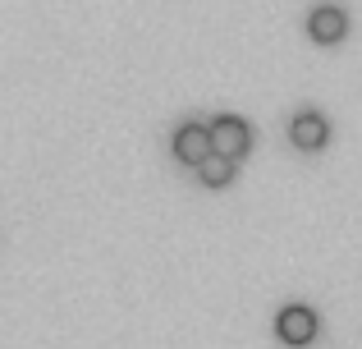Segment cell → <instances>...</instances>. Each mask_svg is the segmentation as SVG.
<instances>
[{"label":"cell","instance_id":"6","mask_svg":"<svg viewBox=\"0 0 362 349\" xmlns=\"http://www.w3.org/2000/svg\"><path fill=\"white\" fill-rule=\"evenodd\" d=\"M197 171H202V184H211V188H225L234 179V161H225V156H206L202 166H197Z\"/></svg>","mask_w":362,"mask_h":349},{"label":"cell","instance_id":"2","mask_svg":"<svg viewBox=\"0 0 362 349\" xmlns=\"http://www.w3.org/2000/svg\"><path fill=\"white\" fill-rule=\"evenodd\" d=\"M317 331H321V322H317V313L312 308H303V304H289V308H280V317H275V336H280L284 345H312L317 341Z\"/></svg>","mask_w":362,"mask_h":349},{"label":"cell","instance_id":"1","mask_svg":"<svg viewBox=\"0 0 362 349\" xmlns=\"http://www.w3.org/2000/svg\"><path fill=\"white\" fill-rule=\"evenodd\" d=\"M252 147V125L239 115H221L211 120V152L225 156V161H239V156Z\"/></svg>","mask_w":362,"mask_h":349},{"label":"cell","instance_id":"5","mask_svg":"<svg viewBox=\"0 0 362 349\" xmlns=\"http://www.w3.org/2000/svg\"><path fill=\"white\" fill-rule=\"evenodd\" d=\"M289 138H293V147H303V152L326 147V138H330L326 115H321V110H298V115H293V125H289Z\"/></svg>","mask_w":362,"mask_h":349},{"label":"cell","instance_id":"4","mask_svg":"<svg viewBox=\"0 0 362 349\" xmlns=\"http://www.w3.org/2000/svg\"><path fill=\"white\" fill-rule=\"evenodd\" d=\"M175 156L184 166H202L211 156V129L206 125H179L175 129Z\"/></svg>","mask_w":362,"mask_h":349},{"label":"cell","instance_id":"3","mask_svg":"<svg viewBox=\"0 0 362 349\" xmlns=\"http://www.w3.org/2000/svg\"><path fill=\"white\" fill-rule=\"evenodd\" d=\"M308 33L317 37L321 46H335V42H344V33H349V14L339 5H317L308 14Z\"/></svg>","mask_w":362,"mask_h":349}]
</instances>
